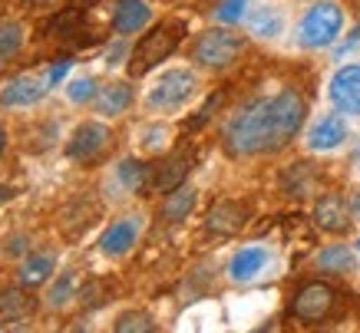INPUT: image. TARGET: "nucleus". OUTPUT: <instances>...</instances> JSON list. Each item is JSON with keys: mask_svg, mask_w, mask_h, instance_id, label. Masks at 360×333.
Segmentation results:
<instances>
[{"mask_svg": "<svg viewBox=\"0 0 360 333\" xmlns=\"http://www.w3.org/2000/svg\"><path fill=\"white\" fill-rule=\"evenodd\" d=\"M314 185H317V175H314V169H311L307 162H295V165L281 175V188L288 195H297V198H304Z\"/></svg>", "mask_w": 360, "mask_h": 333, "instance_id": "20", "label": "nucleus"}, {"mask_svg": "<svg viewBox=\"0 0 360 333\" xmlns=\"http://www.w3.org/2000/svg\"><path fill=\"white\" fill-rule=\"evenodd\" d=\"M340 27H344V13H340L338 4H314L311 11L304 13V20L297 27V40L307 50H324L340 37Z\"/></svg>", "mask_w": 360, "mask_h": 333, "instance_id": "3", "label": "nucleus"}, {"mask_svg": "<svg viewBox=\"0 0 360 333\" xmlns=\"http://www.w3.org/2000/svg\"><path fill=\"white\" fill-rule=\"evenodd\" d=\"M66 70H70V60H60V63L50 66V70H46V86H56V83H63Z\"/></svg>", "mask_w": 360, "mask_h": 333, "instance_id": "31", "label": "nucleus"}, {"mask_svg": "<svg viewBox=\"0 0 360 333\" xmlns=\"http://www.w3.org/2000/svg\"><path fill=\"white\" fill-rule=\"evenodd\" d=\"M46 79H37V76H20V79H13L11 86H4L0 93V106H33V103H40L46 93Z\"/></svg>", "mask_w": 360, "mask_h": 333, "instance_id": "16", "label": "nucleus"}, {"mask_svg": "<svg viewBox=\"0 0 360 333\" xmlns=\"http://www.w3.org/2000/svg\"><path fill=\"white\" fill-rule=\"evenodd\" d=\"M56 270V258L53 254H30V258L20 264V287L33 290V287H40V284H46L50 280V274Z\"/></svg>", "mask_w": 360, "mask_h": 333, "instance_id": "18", "label": "nucleus"}, {"mask_svg": "<svg viewBox=\"0 0 360 333\" xmlns=\"http://www.w3.org/2000/svg\"><path fill=\"white\" fill-rule=\"evenodd\" d=\"M116 178L126 192H142L146 185H149V165L142 159H122L116 165Z\"/></svg>", "mask_w": 360, "mask_h": 333, "instance_id": "21", "label": "nucleus"}, {"mask_svg": "<svg viewBox=\"0 0 360 333\" xmlns=\"http://www.w3.org/2000/svg\"><path fill=\"white\" fill-rule=\"evenodd\" d=\"M330 103L347 112L360 116V66H340L330 79Z\"/></svg>", "mask_w": 360, "mask_h": 333, "instance_id": "8", "label": "nucleus"}, {"mask_svg": "<svg viewBox=\"0 0 360 333\" xmlns=\"http://www.w3.org/2000/svg\"><path fill=\"white\" fill-rule=\"evenodd\" d=\"M20 46H23V27L20 23H0V63H11L13 56L20 53Z\"/></svg>", "mask_w": 360, "mask_h": 333, "instance_id": "23", "label": "nucleus"}, {"mask_svg": "<svg viewBox=\"0 0 360 333\" xmlns=\"http://www.w3.org/2000/svg\"><path fill=\"white\" fill-rule=\"evenodd\" d=\"M317 268L328 270V274H347L354 270V251L344 244H330L317 254Z\"/></svg>", "mask_w": 360, "mask_h": 333, "instance_id": "22", "label": "nucleus"}, {"mask_svg": "<svg viewBox=\"0 0 360 333\" xmlns=\"http://www.w3.org/2000/svg\"><path fill=\"white\" fill-rule=\"evenodd\" d=\"M188 172H192V152H172L169 159L155 169V175H153V188L159 195H169V192H175L179 185H186V178H188Z\"/></svg>", "mask_w": 360, "mask_h": 333, "instance_id": "10", "label": "nucleus"}, {"mask_svg": "<svg viewBox=\"0 0 360 333\" xmlns=\"http://www.w3.org/2000/svg\"><path fill=\"white\" fill-rule=\"evenodd\" d=\"M0 251H4L7 258H17V254H27V251H30V244H27V237H23V235H13L11 241H7V247L0 244Z\"/></svg>", "mask_w": 360, "mask_h": 333, "instance_id": "30", "label": "nucleus"}, {"mask_svg": "<svg viewBox=\"0 0 360 333\" xmlns=\"http://www.w3.org/2000/svg\"><path fill=\"white\" fill-rule=\"evenodd\" d=\"M73 287H77V274H73V270L60 274V280H56L53 287H50V294H46V303H50V307H63V303H70L73 301Z\"/></svg>", "mask_w": 360, "mask_h": 333, "instance_id": "27", "label": "nucleus"}, {"mask_svg": "<svg viewBox=\"0 0 360 333\" xmlns=\"http://www.w3.org/2000/svg\"><path fill=\"white\" fill-rule=\"evenodd\" d=\"M4 152H7V129L0 126V155H4Z\"/></svg>", "mask_w": 360, "mask_h": 333, "instance_id": "32", "label": "nucleus"}, {"mask_svg": "<svg viewBox=\"0 0 360 333\" xmlns=\"http://www.w3.org/2000/svg\"><path fill=\"white\" fill-rule=\"evenodd\" d=\"M304 116L307 106L295 89H281L278 96L255 99L225 122V149L238 159L278 152L301 132Z\"/></svg>", "mask_w": 360, "mask_h": 333, "instance_id": "1", "label": "nucleus"}, {"mask_svg": "<svg viewBox=\"0 0 360 333\" xmlns=\"http://www.w3.org/2000/svg\"><path fill=\"white\" fill-rule=\"evenodd\" d=\"M136 237H139V218H120V221H112V225L103 231L99 251H103L106 258H122V254L132 251Z\"/></svg>", "mask_w": 360, "mask_h": 333, "instance_id": "9", "label": "nucleus"}, {"mask_svg": "<svg viewBox=\"0 0 360 333\" xmlns=\"http://www.w3.org/2000/svg\"><path fill=\"white\" fill-rule=\"evenodd\" d=\"M350 208H354V215H360V195H354V204H350Z\"/></svg>", "mask_w": 360, "mask_h": 333, "instance_id": "33", "label": "nucleus"}, {"mask_svg": "<svg viewBox=\"0 0 360 333\" xmlns=\"http://www.w3.org/2000/svg\"><path fill=\"white\" fill-rule=\"evenodd\" d=\"M314 225L321 231H330V235H340L350 228V211L347 202L340 195H324L321 202L314 204Z\"/></svg>", "mask_w": 360, "mask_h": 333, "instance_id": "13", "label": "nucleus"}, {"mask_svg": "<svg viewBox=\"0 0 360 333\" xmlns=\"http://www.w3.org/2000/svg\"><path fill=\"white\" fill-rule=\"evenodd\" d=\"M110 129L103 126V122H83L73 129L70 142H66V155L73 162H93L103 155V149L110 145Z\"/></svg>", "mask_w": 360, "mask_h": 333, "instance_id": "7", "label": "nucleus"}, {"mask_svg": "<svg viewBox=\"0 0 360 333\" xmlns=\"http://www.w3.org/2000/svg\"><path fill=\"white\" fill-rule=\"evenodd\" d=\"M334 303H338V290L328 287V284H321V280H311V284H304V287L295 294L291 313L304 323H317L334 311Z\"/></svg>", "mask_w": 360, "mask_h": 333, "instance_id": "6", "label": "nucleus"}, {"mask_svg": "<svg viewBox=\"0 0 360 333\" xmlns=\"http://www.w3.org/2000/svg\"><path fill=\"white\" fill-rule=\"evenodd\" d=\"M245 11H248V0H221L215 17H219V23H238L245 17Z\"/></svg>", "mask_w": 360, "mask_h": 333, "instance_id": "29", "label": "nucleus"}, {"mask_svg": "<svg viewBox=\"0 0 360 333\" xmlns=\"http://www.w3.org/2000/svg\"><path fill=\"white\" fill-rule=\"evenodd\" d=\"M248 23H251V33H258V37H278V33H281V13L274 11V7L251 11Z\"/></svg>", "mask_w": 360, "mask_h": 333, "instance_id": "24", "label": "nucleus"}, {"mask_svg": "<svg viewBox=\"0 0 360 333\" xmlns=\"http://www.w3.org/2000/svg\"><path fill=\"white\" fill-rule=\"evenodd\" d=\"M195 202H198V192H195V188H192V185H179L175 192L165 195L162 218H165V221H182V218L192 215Z\"/></svg>", "mask_w": 360, "mask_h": 333, "instance_id": "19", "label": "nucleus"}, {"mask_svg": "<svg viewBox=\"0 0 360 333\" xmlns=\"http://www.w3.org/2000/svg\"><path fill=\"white\" fill-rule=\"evenodd\" d=\"M241 50H245V40H241L238 33L219 27V30H205L198 37L195 50H192V60L198 66H205V70H225V66H231L238 60Z\"/></svg>", "mask_w": 360, "mask_h": 333, "instance_id": "5", "label": "nucleus"}, {"mask_svg": "<svg viewBox=\"0 0 360 333\" xmlns=\"http://www.w3.org/2000/svg\"><path fill=\"white\" fill-rule=\"evenodd\" d=\"M245 221H248V208L238 202H215L205 218L208 231H215V235H221V237L238 235L241 228H245Z\"/></svg>", "mask_w": 360, "mask_h": 333, "instance_id": "11", "label": "nucleus"}, {"mask_svg": "<svg viewBox=\"0 0 360 333\" xmlns=\"http://www.w3.org/2000/svg\"><path fill=\"white\" fill-rule=\"evenodd\" d=\"M264 264H268V247H258V244L241 247L229 264V278L235 280V284H248V280H255L262 274Z\"/></svg>", "mask_w": 360, "mask_h": 333, "instance_id": "15", "label": "nucleus"}, {"mask_svg": "<svg viewBox=\"0 0 360 333\" xmlns=\"http://www.w3.org/2000/svg\"><path fill=\"white\" fill-rule=\"evenodd\" d=\"M99 93L96 79L93 76H79V79H73L70 86H66V96H70V103H93Z\"/></svg>", "mask_w": 360, "mask_h": 333, "instance_id": "28", "label": "nucleus"}, {"mask_svg": "<svg viewBox=\"0 0 360 333\" xmlns=\"http://www.w3.org/2000/svg\"><path fill=\"white\" fill-rule=\"evenodd\" d=\"M357 247H360V241H357Z\"/></svg>", "mask_w": 360, "mask_h": 333, "instance_id": "34", "label": "nucleus"}, {"mask_svg": "<svg viewBox=\"0 0 360 333\" xmlns=\"http://www.w3.org/2000/svg\"><path fill=\"white\" fill-rule=\"evenodd\" d=\"M198 79L192 70H169L155 79V86L149 89L146 96V106L153 112H172V109H182L188 99L195 96Z\"/></svg>", "mask_w": 360, "mask_h": 333, "instance_id": "4", "label": "nucleus"}, {"mask_svg": "<svg viewBox=\"0 0 360 333\" xmlns=\"http://www.w3.org/2000/svg\"><path fill=\"white\" fill-rule=\"evenodd\" d=\"M179 40H182V27H175V23H159L149 33H142V40L129 56V73L146 76L149 70H155L179 46Z\"/></svg>", "mask_w": 360, "mask_h": 333, "instance_id": "2", "label": "nucleus"}, {"mask_svg": "<svg viewBox=\"0 0 360 333\" xmlns=\"http://www.w3.org/2000/svg\"><path fill=\"white\" fill-rule=\"evenodd\" d=\"M129 103H132V89H129V83H110V86L99 89L96 99H93L96 112H99V116H106V119L122 116V112L129 109Z\"/></svg>", "mask_w": 360, "mask_h": 333, "instance_id": "17", "label": "nucleus"}, {"mask_svg": "<svg viewBox=\"0 0 360 333\" xmlns=\"http://www.w3.org/2000/svg\"><path fill=\"white\" fill-rule=\"evenodd\" d=\"M153 20V11L146 0H116L112 4V30L129 37V33H139L146 23Z\"/></svg>", "mask_w": 360, "mask_h": 333, "instance_id": "12", "label": "nucleus"}, {"mask_svg": "<svg viewBox=\"0 0 360 333\" xmlns=\"http://www.w3.org/2000/svg\"><path fill=\"white\" fill-rule=\"evenodd\" d=\"M153 330H155L153 317L142 311H129L116 317V333H153Z\"/></svg>", "mask_w": 360, "mask_h": 333, "instance_id": "26", "label": "nucleus"}, {"mask_svg": "<svg viewBox=\"0 0 360 333\" xmlns=\"http://www.w3.org/2000/svg\"><path fill=\"white\" fill-rule=\"evenodd\" d=\"M23 290H7V294L0 297V313H4V320H23V317L30 313L33 303H30V297H27Z\"/></svg>", "mask_w": 360, "mask_h": 333, "instance_id": "25", "label": "nucleus"}, {"mask_svg": "<svg viewBox=\"0 0 360 333\" xmlns=\"http://www.w3.org/2000/svg\"><path fill=\"white\" fill-rule=\"evenodd\" d=\"M344 139H347L344 119L340 116H324V119H317L314 126H311V132H307V149L311 152H330V149H338Z\"/></svg>", "mask_w": 360, "mask_h": 333, "instance_id": "14", "label": "nucleus"}]
</instances>
